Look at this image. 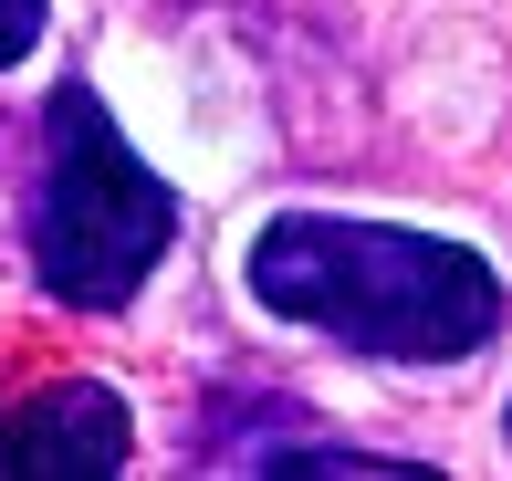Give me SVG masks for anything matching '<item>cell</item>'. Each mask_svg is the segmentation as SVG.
<instances>
[{"instance_id":"1","label":"cell","mask_w":512,"mask_h":481,"mask_svg":"<svg viewBox=\"0 0 512 481\" xmlns=\"http://www.w3.org/2000/svg\"><path fill=\"white\" fill-rule=\"evenodd\" d=\"M251 304L356 356H408V366H450L492 346L502 325V283L481 251L439 231H398V220H345V210L272 220L251 241Z\"/></svg>"},{"instance_id":"2","label":"cell","mask_w":512,"mask_h":481,"mask_svg":"<svg viewBox=\"0 0 512 481\" xmlns=\"http://www.w3.org/2000/svg\"><path fill=\"white\" fill-rule=\"evenodd\" d=\"M42 136H53V178H42V220H32V272L53 304L74 314H115L136 304L157 262L178 241V199L147 157L126 147V126L105 116L95 84H63L42 105Z\"/></svg>"},{"instance_id":"3","label":"cell","mask_w":512,"mask_h":481,"mask_svg":"<svg viewBox=\"0 0 512 481\" xmlns=\"http://www.w3.org/2000/svg\"><path fill=\"white\" fill-rule=\"evenodd\" d=\"M136 450V419L105 377H53L42 398L0 408V471L11 481H115Z\"/></svg>"},{"instance_id":"4","label":"cell","mask_w":512,"mask_h":481,"mask_svg":"<svg viewBox=\"0 0 512 481\" xmlns=\"http://www.w3.org/2000/svg\"><path fill=\"white\" fill-rule=\"evenodd\" d=\"M251 471H324V481H418V461H387V450H262Z\"/></svg>"},{"instance_id":"5","label":"cell","mask_w":512,"mask_h":481,"mask_svg":"<svg viewBox=\"0 0 512 481\" xmlns=\"http://www.w3.org/2000/svg\"><path fill=\"white\" fill-rule=\"evenodd\" d=\"M42 42V0H0V63H21Z\"/></svg>"}]
</instances>
